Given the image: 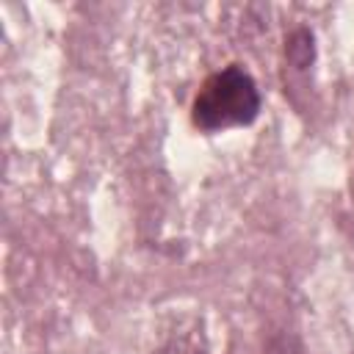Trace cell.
Listing matches in <instances>:
<instances>
[{
	"label": "cell",
	"mask_w": 354,
	"mask_h": 354,
	"mask_svg": "<svg viewBox=\"0 0 354 354\" xmlns=\"http://www.w3.org/2000/svg\"><path fill=\"white\" fill-rule=\"evenodd\" d=\"M260 105L263 100L254 77L241 64H230L205 77L191 105V122L202 133L246 127L257 119Z\"/></svg>",
	"instance_id": "cell-1"
}]
</instances>
